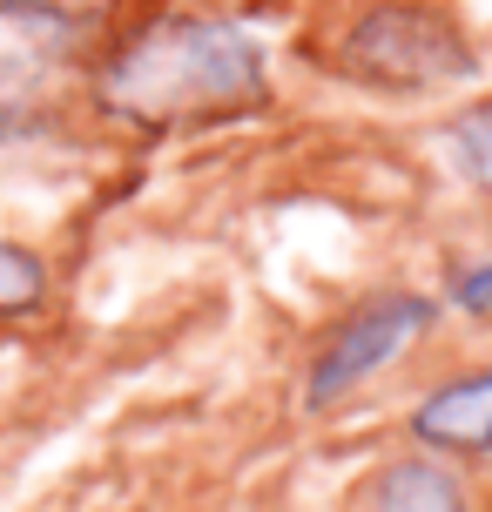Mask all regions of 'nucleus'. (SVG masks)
<instances>
[{
  "mask_svg": "<svg viewBox=\"0 0 492 512\" xmlns=\"http://www.w3.org/2000/svg\"><path fill=\"white\" fill-rule=\"evenodd\" d=\"M432 317H439L432 297H412V290L371 297V304L324 344V358H317V371H311V405H331L337 391H351V384H364L371 371H385L412 337L432 331Z\"/></svg>",
  "mask_w": 492,
  "mask_h": 512,
  "instance_id": "4",
  "label": "nucleus"
},
{
  "mask_svg": "<svg viewBox=\"0 0 492 512\" xmlns=\"http://www.w3.org/2000/svg\"><path fill=\"white\" fill-rule=\"evenodd\" d=\"M41 297H48V263L0 236V317H21V310H34Z\"/></svg>",
  "mask_w": 492,
  "mask_h": 512,
  "instance_id": "8",
  "label": "nucleus"
},
{
  "mask_svg": "<svg viewBox=\"0 0 492 512\" xmlns=\"http://www.w3.org/2000/svg\"><path fill=\"white\" fill-rule=\"evenodd\" d=\"M445 142H452L459 176H466L472 189H492V95H486V102H472V108H459L452 128H445Z\"/></svg>",
  "mask_w": 492,
  "mask_h": 512,
  "instance_id": "7",
  "label": "nucleus"
},
{
  "mask_svg": "<svg viewBox=\"0 0 492 512\" xmlns=\"http://www.w3.org/2000/svg\"><path fill=\"white\" fill-rule=\"evenodd\" d=\"M371 512H466V492L459 479L432 459H398L378 472L371 486Z\"/></svg>",
  "mask_w": 492,
  "mask_h": 512,
  "instance_id": "6",
  "label": "nucleus"
},
{
  "mask_svg": "<svg viewBox=\"0 0 492 512\" xmlns=\"http://www.w3.org/2000/svg\"><path fill=\"white\" fill-rule=\"evenodd\" d=\"M263 95H270L263 48L236 21H203V14L149 21L102 68V108L149 135L223 122V115H257Z\"/></svg>",
  "mask_w": 492,
  "mask_h": 512,
  "instance_id": "1",
  "label": "nucleus"
},
{
  "mask_svg": "<svg viewBox=\"0 0 492 512\" xmlns=\"http://www.w3.org/2000/svg\"><path fill=\"white\" fill-rule=\"evenodd\" d=\"M344 68L371 88H439L452 75H472V48L459 21L432 0H378L344 34Z\"/></svg>",
  "mask_w": 492,
  "mask_h": 512,
  "instance_id": "2",
  "label": "nucleus"
},
{
  "mask_svg": "<svg viewBox=\"0 0 492 512\" xmlns=\"http://www.w3.org/2000/svg\"><path fill=\"white\" fill-rule=\"evenodd\" d=\"M459 304H466L472 317H492V263H479V270L459 277Z\"/></svg>",
  "mask_w": 492,
  "mask_h": 512,
  "instance_id": "9",
  "label": "nucleus"
},
{
  "mask_svg": "<svg viewBox=\"0 0 492 512\" xmlns=\"http://www.w3.org/2000/svg\"><path fill=\"white\" fill-rule=\"evenodd\" d=\"M75 68V21L54 0H0V115H34Z\"/></svg>",
  "mask_w": 492,
  "mask_h": 512,
  "instance_id": "3",
  "label": "nucleus"
},
{
  "mask_svg": "<svg viewBox=\"0 0 492 512\" xmlns=\"http://www.w3.org/2000/svg\"><path fill=\"white\" fill-rule=\"evenodd\" d=\"M412 432L439 445L452 459H492V364L472 378L439 384L425 405L412 411Z\"/></svg>",
  "mask_w": 492,
  "mask_h": 512,
  "instance_id": "5",
  "label": "nucleus"
}]
</instances>
